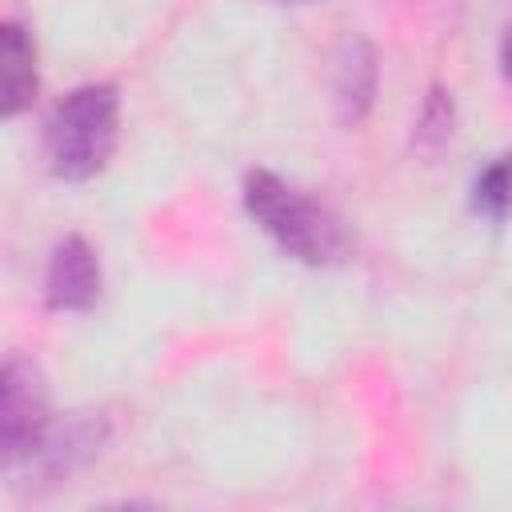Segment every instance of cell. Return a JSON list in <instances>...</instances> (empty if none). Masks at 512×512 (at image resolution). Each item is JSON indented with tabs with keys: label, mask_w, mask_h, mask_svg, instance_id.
<instances>
[{
	"label": "cell",
	"mask_w": 512,
	"mask_h": 512,
	"mask_svg": "<svg viewBox=\"0 0 512 512\" xmlns=\"http://www.w3.org/2000/svg\"><path fill=\"white\" fill-rule=\"evenodd\" d=\"M500 72L512 80V24H508L504 36H500Z\"/></svg>",
	"instance_id": "30bf717a"
},
{
	"label": "cell",
	"mask_w": 512,
	"mask_h": 512,
	"mask_svg": "<svg viewBox=\"0 0 512 512\" xmlns=\"http://www.w3.org/2000/svg\"><path fill=\"white\" fill-rule=\"evenodd\" d=\"M36 92V48L28 40V32L8 20L0 28V112L16 116L32 104Z\"/></svg>",
	"instance_id": "52a82bcc"
},
{
	"label": "cell",
	"mask_w": 512,
	"mask_h": 512,
	"mask_svg": "<svg viewBox=\"0 0 512 512\" xmlns=\"http://www.w3.org/2000/svg\"><path fill=\"white\" fill-rule=\"evenodd\" d=\"M244 208L292 260L328 264L344 252L340 220L268 168L244 176Z\"/></svg>",
	"instance_id": "6da1fadb"
},
{
	"label": "cell",
	"mask_w": 512,
	"mask_h": 512,
	"mask_svg": "<svg viewBox=\"0 0 512 512\" xmlns=\"http://www.w3.org/2000/svg\"><path fill=\"white\" fill-rule=\"evenodd\" d=\"M272 4H312V0H272Z\"/></svg>",
	"instance_id": "8fae6325"
},
{
	"label": "cell",
	"mask_w": 512,
	"mask_h": 512,
	"mask_svg": "<svg viewBox=\"0 0 512 512\" xmlns=\"http://www.w3.org/2000/svg\"><path fill=\"white\" fill-rule=\"evenodd\" d=\"M48 388L32 360L8 356L0 372V444L4 460H28L48 428Z\"/></svg>",
	"instance_id": "3957f363"
},
{
	"label": "cell",
	"mask_w": 512,
	"mask_h": 512,
	"mask_svg": "<svg viewBox=\"0 0 512 512\" xmlns=\"http://www.w3.org/2000/svg\"><path fill=\"white\" fill-rule=\"evenodd\" d=\"M424 144H440V140H448L452 136V100L436 88L432 96H428V104H424V112H420V132H416Z\"/></svg>",
	"instance_id": "9c48e42d"
},
{
	"label": "cell",
	"mask_w": 512,
	"mask_h": 512,
	"mask_svg": "<svg viewBox=\"0 0 512 512\" xmlns=\"http://www.w3.org/2000/svg\"><path fill=\"white\" fill-rule=\"evenodd\" d=\"M44 300L56 312H88L100 300V260L80 236H64L52 248L44 272Z\"/></svg>",
	"instance_id": "277c9868"
},
{
	"label": "cell",
	"mask_w": 512,
	"mask_h": 512,
	"mask_svg": "<svg viewBox=\"0 0 512 512\" xmlns=\"http://www.w3.org/2000/svg\"><path fill=\"white\" fill-rule=\"evenodd\" d=\"M104 444V420L88 412H72L64 420H48L40 444L32 448V464L44 476H68L80 464H88Z\"/></svg>",
	"instance_id": "5b68a950"
},
{
	"label": "cell",
	"mask_w": 512,
	"mask_h": 512,
	"mask_svg": "<svg viewBox=\"0 0 512 512\" xmlns=\"http://www.w3.org/2000/svg\"><path fill=\"white\" fill-rule=\"evenodd\" d=\"M120 132V92L112 84H80L72 88L48 116V164L60 180L96 176Z\"/></svg>",
	"instance_id": "7a4b0ae2"
},
{
	"label": "cell",
	"mask_w": 512,
	"mask_h": 512,
	"mask_svg": "<svg viewBox=\"0 0 512 512\" xmlns=\"http://www.w3.org/2000/svg\"><path fill=\"white\" fill-rule=\"evenodd\" d=\"M332 100L344 124H360L376 100V52L368 40H348L336 56Z\"/></svg>",
	"instance_id": "8992f818"
},
{
	"label": "cell",
	"mask_w": 512,
	"mask_h": 512,
	"mask_svg": "<svg viewBox=\"0 0 512 512\" xmlns=\"http://www.w3.org/2000/svg\"><path fill=\"white\" fill-rule=\"evenodd\" d=\"M476 196V208L484 212V216H492V220H500L508 208H512V156H500V160H492L480 176H476V188H472Z\"/></svg>",
	"instance_id": "ba28073f"
}]
</instances>
